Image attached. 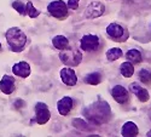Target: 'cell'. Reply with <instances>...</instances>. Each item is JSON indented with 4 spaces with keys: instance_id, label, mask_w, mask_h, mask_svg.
I'll list each match as a JSON object with an SVG mask.
<instances>
[{
    "instance_id": "6da1fadb",
    "label": "cell",
    "mask_w": 151,
    "mask_h": 137,
    "mask_svg": "<svg viewBox=\"0 0 151 137\" xmlns=\"http://www.w3.org/2000/svg\"><path fill=\"white\" fill-rule=\"evenodd\" d=\"M110 107L104 99H98L83 109V115L94 124H103L110 117Z\"/></svg>"
},
{
    "instance_id": "7a4b0ae2",
    "label": "cell",
    "mask_w": 151,
    "mask_h": 137,
    "mask_svg": "<svg viewBox=\"0 0 151 137\" xmlns=\"http://www.w3.org/2000/svg\"><path fill=\"white\" fill-rule=\"evenodd\" d=\"M5 38H6L9 46L11 47V50L14 52H21L27 43L26 33L22 29H19L18 27H12L7 29L5 33Z\"/></svg>"
},
{
    "instance_id": "3957f363",
    "label": "cell",
    "mask_w": 151,
    "mask_h": 137,
    "mask_svg": "<svg viewBox=\"0 0 151 137\" xmlns=\"http://www.w3.org/2000/svg\"><path fill=\"white\" fill-rule=\"evenodd\" d=\"M59 58L65 66L76 67V66H79L81 63L82 54H81V51L79 49H75V47H69L68 49L67 47L64 50H60Z\"/></svg>"
},
{
    "instance_id": "277c9868",
    "label": "cell",
    "mask_w": 151,
    "mask_h": 137,
    "mask_svg": "<svg viewBox=\"0 0 151 137\" xmlns=\"http://www.w3.org/2000/svg\"><path fill=\"white\" fill-rule=\"evenodd\" d=\"M48 14L56 18H65L68 15V6L63 0H55L47 5Z\"/></svg>"
},
{
    "instance_id": "5b68a950",
    "label": "cell",
    "mask_w": 151,
    "mask_h": 137,
    "mask_svg": "<svg viewBox=\"0 0 151 137\" xmlns=\"http://www.w3.org/2000/svg\"><path fill=\"white\" fill-rule=\"evenodd\" d=\"M100 45V40L97 35L94 34H86L83 35L81 40H80V47L81 50H83V51H96V50H98Z\"/></svg>"
},
{
    "instance_id": "8992f818",
    "label": "cell",
    "mask_w": 151,
    "mask_h": 137,
    "mask_svg": "<svg viewBox=\"0 0 151 137\" xmlns=\"http://www.w3.org/2000/svg\"><path fill=\"white\" fill-rule=\"evenodd\" d=\"M35 118H36V123L39 125H44V124H46L50 120L51 113H50V109L46 103L37 102L35 104Z\"/></svg>"
},
{
    "instance_id": "52a82bcc",
    "label": "cell",
    "mask_w": 151,
    "mask_h": 137,
    "mask_svg": "<svg viewBox=\"0 0 151 137\" xmlns=\"http://www.w3.org/2000/svg\"><path fill=\"white\" fill-rule=\"evenodd\" d=\"M104 11H105V6H104L103 3L93 1L86 7L85 16H86V18H91V20L98 18V17H100L104 14Z\"/></svg>"
},
{
    "instance_id": "ba28073f",
    "label": "cell",
    "mask_w": 151,
    "mask_h": 137,
    "mask_svg": "<svg viewBox=\"0 0 151 137\" xmlns=\"http://www.w3.org/2000/svg\"><path fill=\"white\" fill-rule=\"evenodd\" d=\"M111 96L115 101L120 104H124L129 99V94L127 89L123 88L122 85H116L111 89Z\"/></svg>"
},
{
    "instance_id": "9c48e42d",
    "label": "cell",
    "mask_w": 151,
    "mask_h": 137,
    "mask_svg": "<svg viewBox=\"0 0 151 137\" xmlns=\"http://www.w3.org/2000/svg\"><path fill=\"white\" fill-rule=\"evenodd\" d=\"M106 34L110 36L111 40L114 41H120V40H123V34H124V30L122 28V26L117 23H111L106 27Z\"/></svg>"
},
{
    "instance_id": "30bf717a",
    "label": "cell",
    "mask_w": 151,
    "mask_h": 137,
    "mask_svg": "<svg viewBox=\"0 0 151 137\" xmlns=\"http://www.w3.org/2000/svg\"><path fill=\"white\" fill-rule=\"evenodd\" d=\"M129 91L133 92L138 97V99H139L140 102H147L149 101V97H150L149 91L145 88H143L139 83H132V84H129Z\"/></svg>"
},
{
    "instance_id": "8fae6325",
    "label": "cell",
    "mask_w": 151,
    "mask_h": 137,
    "mask_svg": "<svg viewBox=\"0 0 151 137\" xmlns=\"http://www.w3.org/2000/svg\"><path fill=\"white\" fill-rule=\"evenodd\" d=\"M71 109H73V98L69 97V96L62 97L57 102V110H58V113L63 117L68 115Z\"/></svg>"
},
{
    "instance_id": "7c38bea8",
    "label": "cell",
    "mask_w": 151,
    "mask_h": 137,
    "mask_svg": "<svg viewBox=\"0 0 151 137\" xmlns=\"http://www.w3.org/2000/svg\"><path fill=\"white\" fill-rule=\"evenodd\" d=\"M59 74H60L62 81L64 83L65 85H68V86L76 85L78 78H76V74H75L74 69H71V68H63Z\"/></svg>"
},
{
    "instance_id": "4fadbf2b",
    "label": "cell",
    "mask_w": 151,
    "mask_h": 137,
    "mask_svg": "<svg viewBox=\"0 0 151 137\" xmlns=\"http://www.w3.org/2000/svg\"><path fill=\"white\" fill-rule=\"evenodd\" d=\"M12 72H14L15 75L17 77H21V78H28L30 75V66L29 63H27V62H18V63L14 65V67H12Z\"/></svg>"
},
{
    "instance_id": "5bb4252c",
    "label": "cell",
    "mask_w": 151,
    "mask_h": 137,
    "mask_svg": "<svg viewBox=\"0 0 151 137\" xmlns=\"http://www.w3.org/2000/svg\"><path fill=\"white\" fill-rule=\"evenodd\" d=\"M0 90L5 95H10L15 91V78L10 75H4L0 80Z\"/></svg>"
},
{
    "instance_id": "9a60e30c",
    "label": "cell",
    "mask_w": 151,
    "mask_h": 137,
    "mask_svg": "<svg viewBox=\"0 0 151 137\" xmlns=\"http://www.w3.org/2000/svg\"><path fill=\"white\" fill-rule=\"evenodd\" d=\"M138 133H139V129H138V126L135 125V124L133 121H127L123 124L122 126V130H121V135L127 137V136H137Z\"/></svg>"
},
{
    "instance_id": "2e32d148",
    "label": "cell",
    "mask_w": 151,
    "mask_h": 137,
    "mask_svg": "<svg viewBox=\"0 0 151 137\" xmlns=\"http://www.w3.org/2000/svg\"><path fill=\"white\" fill-rule=\"evenodd\" d=\"M126 58H127V61H129L131 63H133V65L140 63L142 62V52L139 51V50H137V49H131V50H128V51L126 52Z\"/></svg>"
},
{
    "instance_id": "e0dca14e",
    "label": "cell",
    "mask_w": 151,
    "mask_h": 137,
    "mask_svg": "<svg viewBox=\"0 0 151 137\" xmlns=\"http://www.w3.org/2000/svg\"><path fill=\"white\" fill-rule=\"evenodd\" d=\"M52 44L57 50H64L69 46V40L64 35H56L52 39Z\"/></svg>"
},
{
    "instance_id": "ac0fdd59",
    "label": "cell",
    "mask_w": 151,
    "mask_h": 137,
    "mask_svg": "<svg viewBox=\"0 0 151 137\" xmlns=\"http://www.w3.org/2000/svg\"><path fill=\"white\" fill-rule=\"evenodd\" d=\"M120 72H121V74L124 78H131L133 75V73H134L133 63H131L129 61L123 62V63L120 66Z\"/></svg>"
},
{
    "instance_id": "d6986e66",
    "label": "cell",
    "mask_w": 151,
    "mask_h": 137,
    "mask_svg": "<svg viewBox=\"0 0 151 137\" xmlns=\"http://www.w3.org/2000/svg\"><path fill=\"white\" fill-rule=\"evenodd\" d=\"M100 81H102V75H100V73H97V72L87 74L85 77V83L88 85H98Z\"/></svg>"
},
{
    "instance_id": "ffe728a7",
    "label": "cell",
    "mask_w": 151,
    "mask_h": 137,
    "mask_svg": "<svg viewBox=\"0 0 151 137\" xmlns=\"http://www.w3.org/2000/svg\"><path fill=\"white\" fill-rule=\"evenodd\" d=\"M121 56H122V50L119 47H112L106 51V58L110 62H114V61L119 59Z\"/></svg>"
},
{
    "instance_id": "44dd1931",
    "label": "cell",
    "mask_w": 151,
    "mask_h": 137,
    "mask_svg": "<svg viewBox=\"0 0 151 137\" xmlns=\"http://www.w3.org/2000/svg\"><path fill=\"white\" fill-rule=\"evenodd\" d=\"M138 78H139V80L146 85L151 84V72L149 69H142L139 73H138Z\"/></svg>"
},
{
    "instance_id": "7402d4cb",
    "label": "cell",
    "mask_w": 151,
    "mask_h": 137,
    "mask_svg": "<svg viewBox=\"0 0 151 137\" xmlns=\"http://www.w3.org/2000/svg\"><path fill=\"white\" fill-rule=\"evenodd\" d=\"M26 11H27V14H28V16H29L30 18H36L37 16L40 15V11L33 5L32 1H28V3H27V5H26Z\"/></svg>"
},
{
    "instance_id": "603a6c76",
    "label": "cell",
    "mask_w": 151,
    "mask_h": 137,
    "mask_svg": "<svg viewBox=\"0 0 151 137\" xmlns=\"http://www.w3.org/2000/svg\"><path fill=\"white\" fill-rule=\"evenodd\" d=\"M12 7H14L19 15L24 16L27 14V11H26V5H24L21 0H15L14 3H12Z\"/></svg>"
},
{
    "instance_id": "cb8c5ba5",
    "label": "cell",
    "mask_w": 151,
    "mask_h": 137,
    "mask_svg": "<svg viewBox=\"0 0 151 137\" xmlns=\"http://www.w3.org/2000/svg\"><path fill=\"white\" fill-rule=\"evenodd\" d=\"M79 3H80V0H68V9L70 10H78L79 9Z\"/></svg>"
},
{
    "instance_id": "d4e9b609",
    "label": "cell",
    "mask_w": 151,
    "mask_h": 137,
    "mask_svg": "<svg viewBox=\"0 0 151 137\" xmlns=\"http://www.w3.org/2000/svg\"><path fill=\"white\" fill-rule=\"evenodd\" d=\"M14 106H15V107H16L17 109H19V108H22V107L24 106V102L22 101V99H19V101H17V102H16V103H15Z\"/></svg>"
},
{
    "instance_id": "484cf974",
    "label": "cell",
    "mask_w": 151,
    "mask_h": 137,
    "mask_svg": "<svg viewBox=\"0 0 151 137\" xmlns=\"http://www.w3.org/2000/svg\"><path fill=\"white\" fill-rule=\"evenodd\" d=\"M146 136H150V137H151V130H150V131H147V133H146Z\"/></svg>"
},
{
    "instance_id": "4316f807",
    "label": "cell",
    "mask_w": 151,
    "mask_h": 137,
    "mask_svg": "<svg viewBox=\"0 0 151 137\" xmlns=\"http://www.w3.org/2000/svg\"><path fill=\"white\" fill-rule=\"evenodd\" d=\"M149 114H150V119H151V109H150V112H149Z\"/></svg>"
},
{
    "instance_id": "83f0119b",
    "label": "cell",
    "mask_w": 151,
    "mask_h": 137,
    "mask_svg": "<svg viewBox=\"0 0 151 137\" xmlns=\"http://www.w3.org/2000/svg\"><path fill=\"white\" fill-rule=\"evenodd\" d=\"M0 50H1V43H0Z\"/></svg>"
}]
</instances>
